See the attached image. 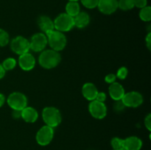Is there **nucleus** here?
<instances>
[{
  "mask_svg": "<svg viewBox=\"0 0 151 150\" xmlns=\"http://www.w3.org/2000/svg\"><path fill=\"white\" fill-rule=\"evenodd\" d=\"M61 61V55L59 51L53 49H44L40 54L38 63L45 69H52L57 67Z\"/></svg>",
  "mask_w": 151,
  "mask_h": 150,
  "instance_id": "1",
  "label": "nucleus"
},
{
  "mask_svg": "<svg viewBox=\"0 0 151 150\" xmlns=\"http://www.w3.org/2000/svg\"><path fill=\"white\" fill-rule=\"evenodd\" d=\"M43 121L45 125L55 128L60 125L62 121V115L60 110L55 107H46L43 109L42 113Z\"/></svg>",
  "mask_w": 151,
  "mask_h": 150,
  "instance_id": "2",
  "label": "nucleus"
},
{
  "mask_svg": "<svg viewBox=\"0 0 151 150\" xmlns=\"http://www.w3.org/2000/svg\"><path fill=\"white\" fill-rule=\"evenodd\" d=\"M46 35L47 37L48 44L52 49L57 51L64 49L67 44V39L63 32L54 29L47 32Z\"/></svg>",
  "mask_w": 151,
  "mask_h": 150,
  "instance_id": "3",
  "label": "nucleus"
},
{
  "mask_svg": "<svg viewBox=\"0 0 151 150\" xmlns=\"http://www.w3.org/2000/svg\"><path fill=\"white\" fill-rule=\"evenodd\" d=\"M53 21H54L55 29L61 32H69L72 30L75 26L74 18L66 13H60L53 20Z\"/></svg>",
  "mask_w": 151,
  "mask_h": 150,
  "instance_id": "4",
  "label": "nucleus"
},
{
  "mask_svg": "<svg viewBox=\"0 0 151 150\" xmlns=\"http://www.w3.org/2000/svg\"><path fill=\"white\" fill-rule=\"evenodd\" d=\"M27 98L22 92H13L8 96L7 103L12 110H22L27 106Z\"/></svg>",
  "mask_w": 151,
  "mask_h": 150,
  "instance_id": "5",
  "label": "nucleus"
},
{
  "mask_svg": "<svg viewBox=\"0 0 151 150\" xmlns=\"http://www.w3.org/2000/svg\"><path fill=\"white\" fill-rule=\"evenodd\" d=\"M54 128L47 125L41 126L35 135L37 144L42 146L49 145L54 138Z\"/></svg>",
  "mask_w": 151,
  "mask_h": 150,
  "instance_id": "6",
  "label": "nucleus"
},
{
  "mask_svg": "<svg viewBox=\"0 0 151 150\" xmlns=\"http://www.w3.org/2000/svg\"><path fill=\"white\" fill-rule=\"evenodd\" d=\"M10 49L15 54L21 55L30 50L29 40L23 36H17L10 42Z\"/></svg>",
  "mask_w": 151,
  "mask_h": 150,
  "instance_id": "7",
  "label": "nucleus"
},
{
  "mask_svg": "<svg viewBox=\"0 0 151 150\" xmlns=\"http://www.w3.org/2000/svg\"><path fill=\"white\" fill-rule=\"evenodd\" d=\"M29 41L30 50L35 52H41L45 49L46 46L48 44L47 35L43 32L34 34Z\"/></svg>",
  "mask_w": 151,
  "mask_h": 150,
  "instance_id": "8",
  "label": "nucleus"
},
{
  "mask_svg": "<svg viewBox=\"0 0 151 150\" xmlns=\"http://www.w3.org/2000/svg\"><path fill=\"white\" fill-rule=\"evenodd\" d=\"M88 111L93 118L100 120L106 117L108 109L104 102L93 100L88 104Z\"/></svg>",
  "mask_w": 151,
  "mask_h": 150,
  "instance_id": "9",
  "label": "nucleus"
},
{
  "mask_svg": "<svg viewBox=\"0 0 151 150\" xmlns=\"http://www.w3.org/2000/svg\"><path fill=\"white\" fill-rule=\"evenodd\" d=\"M143 96L138 91H129L125 93L122 101L126 107H138L143 103Z\"/></svg>",
  "mask_w": 151,
  "mask_h": 150,
  "instance_id": "10",
  "label": "nucleus"
},
{
  "mask_svg": "<svg viewBox=\"0 0 151 150\" xmlns=\"http://www.w3.org/2000/svg\"><path fill=\"white\" fill-rule=\"evenodd\" d=\"M97 8L105 15H111L117 10L118 0H99Z\"/></svg>",
  "mask_w": 151,
  "mask_h": 150,
  "instance_id": "11",
  "label": "nucleus"
},
{
  "mask_svg": "<svg viewBox=\"0 0 151 150\" xmlns=\"http://www.w3.org/2000/svg\"><path fill=\"white\" fill-rule=\"evenodd\" d=\"M18 63L22 70L25 71H29L35 68L36 61L34 56L29 51L19 55Z\"/></svg>",
  "mask_w": 151,
  "mask_h": 150,
  "instance_id": "12",
  "label": "nucleus"
},
{
  "mask_svg": "<svg viewBox=\"0 0 151 150\" xmlns=\"http://www.w3.org/2000/svg\"><path fill=\"white\" fill-rule=\"evenodd\" d=\"M109 93L110 97L114 101L121 100L125 95V91L122 84L118 82H114L111 84L109 88Z\"/></svg>",
  "mask_w": 151,
  "mask_h": 150,
  "instance_id": "13",
  "label": "nucleus"
},
{
  "mask_svg": "<svg viewBox=\"0 0 151 150\" xmlns=\"http://www.w3.org/2000/svg\"><path fill=\"white\" fill-rule=\"evenodd\" d=\"M98 92V89L96 85L91 82H86L82 87L83 96L86 99L90 101L95 100Z\"/></svg>",
  "mask_w": 151,
  "mask_h": 150,
  "instance_id": "14",
  "label": "nucleus"
},
{
  "mask_svg": "<svg viewBox=\"0 0 151 150\" xmlns=\"http://www.w3.org/2000/svg\"><path fill=\"white\" fill-rule=\"evenodd\" d=\"M21 118L27 123H35L38 119V113L34 107L27 106L22 110Z\"/></svg>",
  "mask_w": 151,
  "mask_h": 150,
  "instance_id": "15",
  "label": "nucleus"
},
{
  "mask_svg": "<svg viewBox=\"0 0 151 150\" xmlns=\"http://www.w3.org/2000/svg\"><path fill=\"white\" fill-rule=\"evenodd\" d=\"M142 141L137 136H130L123 139V148L125 150H140Z\"/></svg>",
  "mask_w": 151,
  "mask_h": 150,
  "instance_id": "16",
  "label": "nucleus"
},
{
  "mask_svg": "<svg viewBox=\"0 0 151 150\" xmlns=\"http://www.w3.org/2000/svg\"><path fill=\"white\" fill-rule=\"evenodd\" d=\"M38 25L43 33L47 34L55 29L54 21L47 16H41L38 19Z\"/></svg>",
  "mask_w": 151,
  "mask_h": 150,
  "instance_id": "17",
  "label": "nucleus"
},
{
  "mask_svg": "<svg viewBox=\"0 0 151 150\" xmlns=\"http://www.w3.org/2000/svg\"><path fill=\"white\" fill-rule=\"evenodd\" d=\"M75 26L79 29L86 27L90 23V16L86 12L81 11L76 16L74 17Z\"/></svg>",
  "mask_w": 151,
  "mask_h": 150,
  "instance_id": "18",
  "label": "nucleus"
},
{
  "mask_svg": "<svg viewBox=\"0 0 151 150\" xmlns=\"http://www.w3.org/2000/svg\"><path fill=\"white\" fill-rule=\"evenodd\" d=\"M65 10H66V13L74 18L81 12V6L78 1H69L66 4Z\"/></svg>",
  "mask_w": 151,
  "mask_h": 150,
  "instance_id": "19",
  "label": "nucleus"
},
{
  "mask_svg": "<svg viewBox=\"0 0 151 150\" xmlns=\"http://www.w3.org/2000/svg\"><path fill=\"white\" fill-rule=\"evenodd\" d=\"M139 16L140 19L143 21L149 22L151 21V7L150 6H146V7H143V8L140 9L139 11Z\"/></svg>",
  "mask_w": 151,
  "mask_h": 150,
  "instance_id": "20",
  "label": "nucleus"
},
{
  "mask_svg": "<svg viewBox=\"0 0 151 150\" xmlns=\"http://www.w3.org/2000/svg\"><path fill=\"white\" fill-rule=\"evenodd\" d=\"M134 7V0H118V8L124 11L132 10Z\"/></svg>",
  "mask_w": 151,
  "mask_h": 150,
  "instance_id": "21",
  "label": "nucleus"
},
{
  "mask_svg": "<svg viewBox=\"0 0 151 150\" xmlns=\"http://www.w3.org/2000/svg\"><path fill=\"white\" fill-rule=\"evenodd\" d=\"M17 64V61L13 57H7L1 63V66H3L5 71H11L15 69Z\"/></svg>",
  "mask_w": 151,
  "mask_h": 150,
  "instance_id": "22",
  "label": "nucleus"
},
{
  "mask_svg": "<svg viewBox=\"0 0 151 150\" xmlns=\"http://www.w3.org/2000/svg\"><path fill=\"white\" fill-rule=\"evenodd\" d=\"M10 42V36L7 32L0 28V46H5Z\"/></svg>",
  "mask_w": 151,
  "mask_h": 150,
  "instance_id": "23",
  "label": "nucleus"
},
{
  "mask_svg": "<svg viewBox=\"0 0 151 150\" xmlns=\"http://www.w3.org/2000/svg\"><path fill=\"white\" fill-rule=\"evenodd\" d=\"M111 145L114 150L122 149L123 148V139L118 137H114L111 141Z\"/></svg>",
  "mask_w": 151,
  "mask_h": 150,
  "instance_id": "24",
  "label": "nucleus"
},
{
  "mask_svg": "<svg viewBox=\"0 0 151 150\" xmlns=\"http://www.w3.org/2000/svg\"><path fill=\"white\" fill-rule=\"evenodd\" d=\"M81 4L87 9H94L97 7L99 0H80Z\"/></svg>",
  "mask_w": 151,
  "mask_h": 150,
  "instance_id": "25",
  "label": "nucleus"
},
{
  "mask_svg": "<svg viewBox=\"0 0 151 150\" xmlns=\"http://www.w3.org/2000/svg\"><path fill=\"white\" fill-rule=\"evenodd\" d=\"M128 70L126 67L125 66H122V67L119 68L118 69L117 72L116 74V78H118L119 79H125V78L128 76Z\"/></svg>",
  "mask_w": 151,
  "mask_h": 150,
  "instance_id": "26",
  "label": "nucleus"
},
{
  "mask_svg": "<svg viewBox=\"0 0 151 150\" xmlns=\"http://www.w3.org/2000/svg\"><path fill=\"white\" fill-rule=\"evenodd\" d=\"M125 104H123V102L122 101V99L118 100V101H115L114 104V109L115 111L116 112H121L122 110H124V109L125 108Z\"/></svg>",
  "mask_w": 151,
  "mask_h": 150,
  "instance_id": "27",
  "label": "nucleus"
},
{
  "mask_svg": "<svg viewBox=\"0 0 151 150\" xmlns=\"http://www.w3.org/2000/svg\"><path fill=\"white\" fill-rule=\"evenodd\" d=\"M116 74H109L106 75V76H105V81H106V82H107V83L109 84H112L114 83V82H116Z\"/></svg>",
  "mask_w": 151,
  "mask_h": 150,
  "instance_id": "28",
  "label": "nucleus"
},
{
  "mask_svg": "<svg viewBox=\"0 0 151 150\" xmlns=\"http://www.w3.org/2000/svg\"><path fill=\"white\" fill-rule=\"evenodd\" d=\"M147 6V0H134V7L142 9Z\"/></svg>",
  "mask_w": 151,
  "mask_h": 150,
  "instance_id": "29",
  "label": "nucleus"
},
{
  "mask_svg": "<svg viewBox=\"0 0 151 150\" xmlns=\"http://www.w3.org/2000/svg\"><path fill=\"white\" fill-rule=\"evenodd\" d=\"M106 98H107V96H106V93L98 92L97 96H96L95 100H97V101H101V102H104L106 100Z\"/></svg>",
  "mask_w": 151,
  "mask_h": 150,
  "instance_id": "30",
  "label": "nucleus"
},
{
  "mask_svg": "<svg viewBox=\"0 0 151 150\" xmlns=\"http://www.w3.org/2000/svg\"><path fill=\"white\" fill-rule=\"evenodd\" d=\"M145 125L149 131L151 130V114L149 113L145 119Z\"/></svg>",
  "mask_w": 151,
  "mask_h": 150,
  "instance_id": "31",
  "label": "nucleus"
},
{
  "mask_svg": "<svg viewBox=\"0 0 151 150\" xmlns=\"http://www.w3.org/2000/svg\"><path fill=\"white\" fill-rule=\"evenodd\" d=\"M145 44L146 46H147V49L149 50L151 49V32H149L147 33V36L145 38Z\"/></svg>",
  "mask_w": 151,
  "mask_h": 150,
  "instance_id": "32",
  "label": "nucleus"
},
{
  "mask_svg": "<svg viewBox=\"0 0 151 150\" xmlns=\"http://www.w3.org/2000/svg\"><path fill=\"white\" fill-rule=\"evenodd\" d=\"M21 114H22V110H13V113H12V116L14 119H18L21 118Z\"/></svg>",
  "mask_w": 151,
  "mask_h": 150,
  "instance_id": "33",
  "label": "nucleus"
},
{
  "mask_svg": "<svg viewBox=\"0 0 151 150\" xmlns=\"http://www.w3.org/2000/svg\"><path fill=\"white\" fill-rule=\"evenodd\" d=\"M5 73H6V71L4 70L3 66H1V64L0 63V79H1L3 77H4V75H5Z\"/></svg>",
  "mask_w": 151,
  "mask_h": 150,
  "instance_id": "34",
  "label": "nucleus"
},
{
  "mask_svg": "<svg viewBox=\"0 0 151 150\" xmlns=\"http://www.w3.org/2000/svg\"><path fill=\"white\" fill-rule=\"evenodd\" d=\"M4 102H5V96L4 94L0 93V107L4 105Z\"/></svg>",
  "mask_w": 151,
  "mask_h": 150,
  "instance_id": "35",
  "label": "nucleus"
},
{
  "mask_svg": "<svg viewBox=\"0 0 151 150\" xmlns=\"http://www.w3.org/2000/svg\"><path fill=\"white\" fill-rule=\"evenodd\" d=\"M68 1H78L80 0H68Z\"/></svg>",
  "mask_w": 151,
  "mask_h": 150,
  "instance_id": "36",
  "label": "nucleus"
},
{
  "mask_svg": "<svg viewBox=\"0 0 151 150\" xmlns=\"http://www.w3.org/2000/svg\"><path fill=\"white\" fill-rule=\"evenodd\" d=\"M116 150H125V149L124 148H122V149H116Z\"/></svg>",
  "mask_w": 151,
  "mask_h": 150,
  "instance_id": "37",
  "label": "nucleus"
}]
</instances>
